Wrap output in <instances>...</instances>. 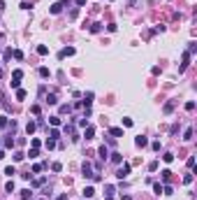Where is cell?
<instances>
[{
  "mask_svg": "<svg viewBox=\"0 0 197 200\" xmlns=\"http://www.w3.org/2000/svg\"><path fill=\"white\" fill-rule=\"evenodd\" d=\"M42 167H44L42 163H35V165H33V174H37V172H42Z\"/></svg>",
  "mask_w": 197,
  "mask_h": 200,
  "instance_id": "31",
  "label": "cell"
},
{
  "mask_svg": "<svg viewBox=\"0 0 197 200\" xmlns=\"http://www.w3.org/2000/svg\"><path fill=\"white\" fill-rule=\"evenodd\" d=\"M74 54H77V49H74V47H65V49H61L58 58H67V56H74Z\"/></svg>",
  "mask_w": 197,
  "mask_h": 200,
  "instance_id": "5",
  "label": "cell"
},
{
  "mask_svg": "<svg viewBox=\"0 0 197 200\" xmlns=\"http://www.w3.org/2000/svg\"><path fill=\"white\" fill-rule=\"evenodd\" d=\"M39 77H44V79H46V77H51V72H49V67H39Z\"/></svg>",
  "mask_w": 197,
  "mask_h": 200,
  "instance_id": "18",
  "label": "cell"
},
{
  "mask_svg": "<svg viewBox=\"0 0 197 200\" xmlns=\"http://www.w3.org/2000/svg\"><path fill=\"white\" fill-rule=\"evenodd\" d=\"M2 147H5V149H12V147H14V140H12V137H7V140L2 142Z\"/></svg>",
  "mask_w": 197,
  "mask_h": 200,
  "instance_id": "19",
  "label": "cell"
},
{
  "mask_svg": "<svg viewBox=\"0 0 197 200\" xmlns=\"http://www.w3.org/2000/svg\"><path fill=\"white\" fill-rule=\"evenodd\" d=\"M128 2H130V7H134V2H137V0H128Z\"/></svg>",
  "mask_w": 197,
  "mask_h": 200,
  "instance_id": "47",
  "label": "cell"
},
{
  "mask_svg": "<svg viewBox=\"0 0 197 200\" xmlns=\"http://www.w3.org/2000/svg\"><path fill=\"white\" fill-rule=\"evenodd\" d=\"M49 137H51V140H58V137H61V133H58V130H56V128H53V130H51V133H49Z\"/></svg>",
  "mask_w": 197,
  "mask_h": 200,
  "instance_id": "33",
  "label": "cell"
},
{
  "mask_svg": "<svg viewBox=\"0 0 197 200\" xmlns=\"http://www.w3.org/2000/svg\"><path fill=\"white\" fill-rule=\"evenodd\" d=\"M23 158H26V154H23V151H14V161H16V163H21Z\"/></svg>",
  "mask_w": 197,
  "mask_h": 200,
  "instance_id": "16",
  "label": "cell"
},
{
  "mask_svg": "<svg viewBox=\"0 0 197 200\" xmlns=\"http://www.w3.org/2000/svg\"><path fill=\"white\" fill-rule=\"evenodd\" d=\"M98 154H100V158L104 161V158L109 156V149H107V147H100V149H98Z\"/></svg>",
  "mask_w": 197,
  "mask_h": 200,
  "instance_id": "13",
  "label": "cell"
},
{
  "mask_svg": "<svg viewBox=\"0 0 197 200\" xmlns=\"http://www.w3.org/2000/svg\"><path fill=\"white\" fill-rule=\"evenodd\" d=\"M186 109H188V112H193V109H195V102H193V100H190V102H186Z\"/></svg>",
  "mask_w": 197,
  "mask_h": 200,
  "instance_id": "39",
  "label": "cell"
},
{
  "mask_svg": "<svg viewBox=\"0 0 197 200\" xmlns=\"http://www.w3.org/2000/svg\"><path fill=\"white\" fill-rule=\"evenodd\" d=\"M148 170L155 172V170H158V161H151V163H148Z\"/></svg>",
  "mask_w": 197,
  "mask_h": 200,
  "instance_id": "32",
  "label": "cell"
},
{
  "mask_svg": "<svg viewBox=\"0 0 197 200\" xmlns=\"http://www.w3.org/2000/svg\"><path fill=\"white\" fill-rule=\"evenodd\" d=\"M7 123H9V119H7V116H0V130H2Z\"/></svg>",
  "mask_w": 197,
  "mask_h": 200,
  "instance_id": "30",
  "label": "cell"
},
{
  "mask_svg": "<svg viewBox=\"0 0 197 200\" xmlns=\"http://www.w3.org/2000/svg\"><path fill=\"white\" fill-rule=\"evenodd\" d=\"M70 109H72V105H61V112H63V114H65V112H70Z\"/></svg>",
  "mask_w": 197,
  "mask_h": 200,
  "instance_id": "43",
  "label": "cell"
},
{
  "mask_svg": "<svg viewBox=\"0 0 197 200\" xmlns=\"http://www.w3.org/2000/svg\"><path fill=\"white\" fill-rule=\"evenodd\" d=\"M56 147V140H46V149H53Z\"/></svg>",
  "mask_w": 197,
  "mask_h": 200,
  "instance_id": "40",
  "label": "cell"
},
{
  "mask_svg": "<svg viewBox=\"0 0 197 200\" xmlns=\"http://www.w3.org/2000/svg\"><path fill=\"white\" fill-rule=\"evenodd\" d=\"M121 200H132V198H130V196H123V198H121Z\"/></svg>",
  "mask_w": 197,
  "mask_h": 200,
  "instance_id": "49",
  "label": "cell"
},
{
  "mask_svg": "<svg viewBox=\"0 0 197 200\" xmlns=\"http://www.w3.org/2000/svg\"><path fill=\"white\" fill-rule=\"evenodd\" d=\"M46 102H49V105H56V102H58V98H56L53 93H49V96H46Z\"/></svg>",
  "mask_w": 197,
  "mask_h": 200,
  "instance_id": "23",
  "label": "cell"
},
{
  "mask_svg": "<svg viewBox=\"0 0 197 200\" xmlns=\"http://www.w3.org/2000/svg\"><path fill=\"white\" fill-rule=\"evenodd\" d=\"M39 144H42V142H39L37 137H33V140H30V147H33V149H39Z\"/></svg>",
  "mask_w": 197,
  "mask_h": 200,
  "instance_id": "28",
  "label": "cell"
},
{
  "mask_svg": "<svg viewBox=\"0 0 197 200\" xmlns=\"http://www.w3.org/2000/svg\"><path fill=\"white\" fill-rule=\"evenodd\" d=\"M134 144H137V147H146V144H148V140H146L144 135H139V137H134Z\"/></svg>",
  "mask_w": 197,
  "mask_h": 200,
  "instance_id": "7",
  "label": "cell"
},
{
  "mask_svg": "<svg viewBox=\"0 0 197 200\" xmlns=\"http://www.w3.org/2000/svg\"><path fill=\"white\" fill-rule=\"evenodd\" d=\"M100 30H102V23H93L91 26V33H100Z\"/></svg>",
  "mask_w": 197,
  "mask_h": 200,
  "instance_id": "27",
  "label": "cell"
},
{
  "mask_svg": "<svg viewBox=\"0 0 197 200\" xmlns=\"http://www.w3.org/2000/svg\"><path fill=\"white\" fill-rule=\"evenodd\" d=\"M163 161H165V163H172V161H174V154H169V151H167V154L163 156Z\"/></svg>",
  "mask_w": 197,
  "mask_h": 200,
  "instance_id": "26",
  "label": "cell"
},
{
  "mask_svg": "<svg viewBox=\"0 0 197 200\" xmlns=\"http://www.w3.org/2000/svg\"><path fill=\"white\" fill-rule=\"evenodd\" d=\"M61 9H63V5H61V2H53V5L49 7V12H51V14H61Z\"/></svg>",
  "mask_w": 197,
  "mask_h": 200,
  "instance_id": "6",
  "label": "cell"
},
{
  "mask_svg": "<svg viewBox=\"0 0 197 200\" xmlns=\"http://www.w3.org/2000/svg\"><path fill=\"white\" fill-rule=\"evenodd\" d=\"M188 65H190V54L186 51V54H183V58H181V67H179V72H186Z\"/></svg>",
  "mask_w": 197,
  "mask_h": 200,
  "instance_id": "4",
  "label": "cell"
},
{
  "mask_svg": "<svg viewBox=\"0 0 197 200\" xmlns=\"http://www.w3.org/2000/svg\"><path fill=\"white\" fill-rule=\"evenodd\" d=\"M109 135L111 137H123V128H109Z\"/></svg>",
  "mask_w": 197,
  "mask_h": 200,
  "instance_id": "10",
  "label": "cell"
},
{
  "mask_svg": "<svg viewBox=\"0 0 197 200\" xmlns=\"http://www.w3.org/2000/svg\"><path fill=\"white\" fill-rule=\"evenodd\" d=\"M26 96H28V93H26L23 89H16V100H26Z\"/></svg>",
  "mask_w": 197,
  "mask_h": 200,
  "instance_id": "17",
  "label": "cell"
},
{
  "mask_svg": "<svg viewBox=\"0 0 197 200\" xmlns=\"http://www.w3.org/2000/svg\"><path fill=\"white\" fill-rule=\"evenodd\" d=\"M35 128H37V123H35V121H28V126H26L28 135H33V133H35Z\"/></svg>",
  "mask_w": 197,
  "mask_h": 200,
  "instance_id": "15",
  "label": "cell"
},
{
  "mask_svg": "<svg viewBox=\"0 0 197 200\" xmlns=\"http://www.w3.org/2000/svg\"><path fill=\"white\" fill-rule=\"evenodd\" d=\"M58 200H67V196H58Z\"/></svg>",
  "mask_w": 197,
  "mask_h": 200,
  "instance_id": "48",
  "label": "cell"
},
{
  "mask_svg": "<svg viewBox=\"0 0 197 200\" xmlns=\"http://www.w3.org/2000/svg\"><path fill=\"white\" fill-rule=\"evenodd\" d=\"M21 79H23V72L21 70H14L12 72V89H19L21 86Z\"/></svg>",
  "mask_w": 197,
  "mask_h": 200,
  "instance_id": "3",
  "label": "cell"
},
{
  "mask_svg": "<svg viewBox=\"0 0 197 200\" xmlns=\"http://www.w3.org/2000/svg\"><path fill=\"white\" fill-rule=\"evenodd\" d=\"M104 191H107V198H111L116 191H114V186H104Z\"/></svg>",
  "mask_w": 197,
  "mask_h": 200,
  "instance_id": "29",
  "label": "cell"
},
{
  "mask_svg": "<svg viewBox=\"0 0 197 200\" xmlns=\"http://www.w3.org/2000/svg\"><path fill=\"white\" fill-rule=\"evenodd\" d=\"M5 174H9V177H12V174H16V170H14V167L9 165V167H7V170H5Z\"/></svg>",
  "mask_w": 197,
  "mask_h": 200,
  "instance_id": "42",
  "label": "cell"
},
{
  "mask_svg": "<svg viewBox=\"0 0 197 200\" xmlns=\"http://www.w3.org/2000/svg\"><path fill=\"white\" fill-rule=\"evenodd\" d=\"M37 54H39V56H46V54H49V47H46V44H39V47H37Z\"/></svg>",
  "mask_w": 197,
  "mask_h": 200,
  "instance_id": "12",
  "label": "cell"
},
{
  "mask_svg": "<svg viewBox=\"0 0 197 200\" xmlns=\"http://www.w3.org/2000/svg\"><path fill=\"white\" fill-rule=\"evenodd\" d=\"M183 140H186V142H190V140H193V128H188V130L183 133Z\"/></svg>",
  "mask_w": 197,
  "mask_h": 200,
  "instance_id": "21",
  "label": "cell"
},
{
  "mask_svg": "<svg viewBox=\"0 0 197 200\" xmlns=\"http://www.w3.org/2000/svg\"><path fill=\"white\" fill-rule=\"evenodd\" d=\"M130 170H132V165H130V163H123V165L116 170V177H118V179H125V177L130 174Z\"/></svg>",
  "mask_w": 197,
  "mask_h": 200,
  "instance_id": "2",
  "label": "cell"
},
{
  "mask_svg": "<svg viewBox=\"0 0 197 200\" xmlns=\"http://www.w3.org/2000/svg\"><path fill=\"white\" fill-rule=\"evenodd\" d=\"M160 174H163V179H165V182H169V179H172V170H163Z\"/></svg>",
  "mask_w": 197,
  "mask_h": 200,
  "instance_id": "22",
  "label": "cell"
},
{
  "mask_svg": "<svg viewBox=\"0 0 197 200\" xmlns=\"http://www.w3.org/2000/svg\"><path fill=\"white\" fill-rule=\"evenodd\" d=\"M49 123L56 128V126H61V119H58V116H51V119H49Z\"/></svg>",
  "mask_w": 197,
  "mask_h": 200,
  "instance_id": "24",
  "label": "cell"
},
{
  "mask_svg": "<svg viewBox=\"0 0 197 200\" xmlns=\"http://www.w3.org/2000/svg\"><path fill=\"white\" fill-rule=\"evenodd\" d=\"M5 191H7V193H12V191H14V179H9V182L5 184Z\"/></svg>",
  "mask_w": 197,
  "mask_h": 200,
  "instance_id": "20",
  "label": "cell"
},
{
  "mask_svg": "<svg viewBox=\"0 0 197 200\" xmlns=\"http://www.w3.org/2000/svg\"><path fill=\"white\" fill-rule=\"evenodd\" d=\"M93 196H95V189L93 186H86L84 189V198H93Z\"/></svg>",
  "mask_w": 197,
  "mask_h": 200,
  "instance_id": "11",
  "label": "cell"
},
{
  "mask_svg": "<svg viewBox=\"0 0 197 200\" xmlns=\"http://www.w3.org/2000/svg\"><path fill=\"white\" fill-rule=\"evenodd\" d=\"M14 58H19V61H21V58H23V51H19V49H14Z\"/></svg>",
  "mask_w": 197,
  "mask_h": 200,
  "instance_id": "37",
  "label": "cell"
},
{
  "mask_svg": "<svg viewBox=\"0 0 197 200\" xmlns=\"http://www.w3.org/2000/svg\"><path fill=\"white\" fill-rule=\"evenodd\" d=\"M84 105H86V109H91V105H93V93H86V96H84Z\"/></svg>",
  "mask_w": 197,
  "mask_h": 200,
  "instance_id": "8",
  "label": "cell"
},
{
  "mask_svg": "<svg viewBox=\"0 0 197 200\" xmlns=\"http://www.w3.org/2000/svg\"><path fill=\"white\" fill-rule=\"evenodd\" d=\"M77 5H79V7H84V5H86V0H77Z\"/></svg>",
  "mask_w": 197,
  "mask_h": 200,
  "instance_id": "45",
  "label": "cell"
},
{
  "mask_svg": "<svg viewBox=\"0 0 197 200\" xmlns=\"http://www.w3.org/2000/svg\"><path fill=\"white\" fill-rule=\"evenodd\" d=\"M81 172H84V177H86V179H93V182H100V179H102L100 174H95V172L91 170V163H84V167H81Z\"/></svg>",
  "mask_w": 197,
  "mask_h": 200,
  "instance_id": "1",
  "label": "cell"
},
{
  "mask_svg": "<svg viewBox=\"0 0 197 200\" xmlns=\"http://www.w3.org/2000/svg\"><path fill=\"white\" fill-rule=\"evenodd\" d=\"M93 135H95V128H93V126H86V133H84V137H86V140H93Z\"/></svg>",
  "mask_w": 197,
  "mask_h": 200,
  "instance_id": "9",
  "label": "cell"
},
{
  "mask_svg": "<svg viewBox=\"0 0 197 200\" xmlns=\"http://www.w3.org/2000/svg\"><path fill=\"white\" fill-rule=\"evenodd\" d=\"M172 109H174V102H167V105H165V112H167V114H169V112H172Z\"/></svg>",
  "mask_w": 197,
  "mask_h": 200,
  "instance_id": "38",
  "label": "cell"
},
{
  "mask_svg": "<svg viewBox=\"0 0 197 200\" xmlns=\"http://www.w3.org/2000/svg\"><path fill=\"white\" fill-rule=\"evenodd\" d=\"M163 193H167V196H172V193H174V189H172V186H163Z\"/></svg>",
  "mask_w": 197,
  "mask_h": 200,
  "instance_id": "35",
  "label": "cell"
},
{
  "mask_svg": "<svg viewBox=\"0 0 197 200\" xmlns=\"http://www.w3.org/2000/svg\"><path fill=\"white\" fill-rule=\"evenodd\" d=\"M30 198H33L30 189H23V191H21V200H30Z\"/></svg>",
  "mask_w": 197,
  "mask_h": 200,
  "instance_id": "14",
  "label": "cell"
},
{
  "mask_svg": "<svg viewBox=\"0 0 197 200\" xmlns=\"http://www.w3.org/2000/svg\"><path fill=\"white\" fill-rule=\"evenodd\" d=\"M153 191H155V193L160 196V193H163V186H160V184H153Z\"/></svg>",
  "mask_w": 197,
  "mask_h": 200,
  "instance_id": "41",
  "label": "cell"
},
{
  "mask_svg": "<svg viewBox=\"0 0 197 200\" xmlns=\"http://www.w3.org/2000/svg\"><path fill=\"white\" fill-rule=\"evenodd\" d=\"M2 158H5V151H2V147H0V161H2Z\"/></svg>",
  "mask_w": 197,
  "mask_h": 200,
  "instance_id": "46",
  "label": "cell"
},
{
  "mask_svg": "<svg viewBox=\"0 0 197 200\" xmlns=\"http://www.w3.org/2000/svg\"><path fill=\"white\" fill-rule=\"evenodd\" d=\"M123 126H125V128H130V126H132V119H128V116H125V119H123Z\"/></svg>",
  "mask_w": 197,
  "mask_h": 200,
  "instance_id": "44",
  "label": "cell"
},
{
  "mask_svg": "<svg viewBox=\"0 0 197 200\" xmlns=\"http://www.w3.org/2000/svg\"><path fill=\"white\" fill-rule=\"evenodd\" d=\"M111 161H114V163H123V156H121V154H111Z\"/></svg>",
  "mask_w": 197,
  "mask_h": 200,
  "instance_id": "25",
  "label": "cell"
},
{
  "mask_svg": "<svg viewBox=\"0 0 197 200\" xmlns=\"http://www.w3.org/2000/svg\"><path fill=\"white\" fill-rule=\"evenodd\" d=\"M51 170H53V172H61V170H63V165H61V163H53V165H51Z\"/></svg>",
  "mask_w": 197,
  "mask_h": 200,
  "instance_id": "36",
  "label": "cell"
},
{
  "mask_svg": "<svg viewBox=\"0 0 197 200\" xmlns=\"http://www.w3.org/2000/svg\"><path fill=\"white\" fill-rule=\"evenodd\" d=\"M183 184H193V174H190V172L183 177Z\"/></svg>",
  "mask_w": 197,
  "mask_h": 200,
  "instance_id": "34",
  "label": "cell"
}]
</instances>
